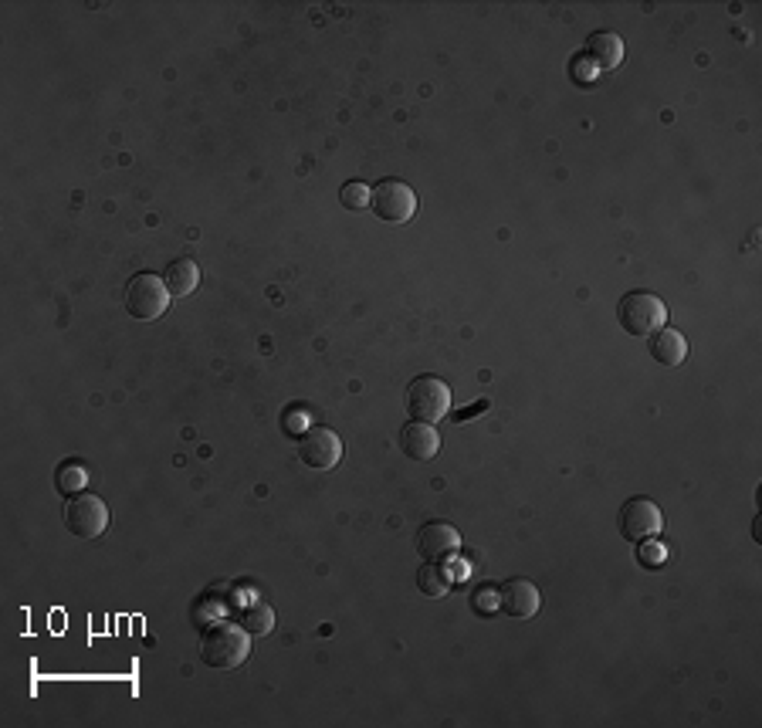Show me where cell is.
Segmentation results:
<instances>
[{
	"label": "cell",
	"mask_w": 762,
	"mask_h": 728,
	"mask_svg": "<svg viewBox=\"0 0 762 728\" xmlns=\"http://www.w3.org/2000/svg\"><path fill=\"white\" fill-rule=\"evenodd\" d=\"M285 420H288V424H285L288 434H299V431L309 427V414H305V410H302V414H299V410H292V414H288Z\"/></svg>",
	"instance_id": "21"
},
{
	"label": "cell",
	"mask_w": 762,
	"mask_h": 728,
	"mask_svg": "<svg viewBox=\"0 0 762 728\" xmlns=\"http://www.w3.org/2000/svg\"><path fill=\"white\" fill-rule=\"evenodd\" d=\"M370 207L380 221L387 224H407L417 214V194L404 180H383L370 190Z\"/></svg>",
	"instance_id": "5"
},
{
	"label": "cell",
	"mask_w": 762,
	"mask_h": 728,
	"mask_svg": "<svg viewBox=\"0 0 762 728\" xmlns=\"http://www.w3.org/2000/svg\"><path fill=\"white\" fill-rule=\"evenodd\" d=\"M495 603H498V596H495V590H488V586H481V590L475 593V610L478 613H495Z\"/></svg>",
	"instance_id": "20"
},
{
	"label": "cell",
	"mask_w": 762,
	"mask_h": 728,
	"mask_svg": "<svg viewBox=\"0 0 762 728\" xmlns=\"http://www.w3.org/2000/svg\"><path fill=\"white\" fill-rule=\"evenodd\" d=\"M586 58H590L597 68H603V72H613V68L624 61V41H620L613 31L593 34L590 45H586Z\"/></svg>",
	"instance_id": "13"
},
{
	"label": "cell",
	"mask_w": 762,
	"mask_h": 728,
	"mask_svg": "<svg viewBox=\"0 0 762 728\" xmlns=\"http://www.w3.org/2000/svg\"><path fill=\"white\" fill-rule=\"evenodd\" d=\"M637 559H641V566L644 569H661L664 563H668V549L661 546L658 539H644V546L637 549Z\"/></svg>",
	"instance_id": "19"
},
{
	"label": "cell",
	"mask_w": 762,
	"mask_h": 728,
	"mask_svg": "<svg viewBox=\"0 0 762 728\" xmlns=\"http://www.w3.org/2000/svg\"><path fill=\"white\" fill-rule=\"evenodd\" d=\"M238 624L248 630L251 637H265L275 630V610L265 607V603H251V607L238 610Z\"/></svg>",
	"instance_id": "16"
},
{
	"label": "cell",
	"mask_w": 762,
	"mask_h": 728,
	"mask_svg": "<svg viewBox=\"0 0 762 728\" xmlns=\"http://www.w3.org/2000/svg\"><path fill=\"white\" fill-rule=\"evenodd\" d=\"M299 451H302V461L315 471H329L343 461V441H339V434L329 431V427H315V431L305 434Z\"/></svg>",
	"instance_id": "8"
},
{
	"label": "cell",
	"mask_w": 762,
	"mask_h": 728,
	"mask_svg": "<svg viewBox=\"0 0 762 728\" xmlns=\"http://www.w3.org/2000/svg\"><path fill=\"white\" fill-rule=\"evenodd\" d=\"M339 200H343L346 210H359V207H370V187H363V183H343V190H339Z\"/></svg>",
	"instance_id": "18"
},
{
	"label": "cell",
	"mask_w": 762,
	"mask_h": 728,
	"mask_svg": "<svg viewBox=\"0 0 762 728\" xmlns=\"http://www.w3.org/2000/svg\"><path fill=\"white\" fill-rule=\"evenodd\" d=\"M461 549V535L451 522H427L424 529L417 532V552L424 559H448L451 552Z\"/></svg>",
	"instance_id": "9"
},
{
	"label": "cell",
	"mask_w": 762,
	"mask_h": 728,
	"mask_svg": "<svg viewBox=\"0 0 762 728\" xmlns=\"http://www.w3.org/2000/svg\"><path fill=\"white\" fill-rule=\"evenodd\" d=\"M417 590L424 593V596H448V590H451V573H448V566H441L437 559H427L424 566L417 569Z\"/></svg>",
	"instance_id": "15"
},
{
	"label": "cell",
	"mask_w": 762,
	"mask_h": 728,
	"mask_svg": "<svg viewBox=\"0 0 762 728\" xmlns=\"http://www.w3.org/2000/svg\"><path fill=\"white\" fill-rule=\"evenodd\" d=\"M58 491H65V495H78V491L85 488V481H89V468L85 464H61L58 468Z\"/></svg>",
	"instance_id": "17"
},
{
	"label": "cell",
	"mask_w": 762,
	"mask_h": 728,
	"mask_svg": "<svg viewBox=\"0 0 762 728\" xmlns=\"http://www.w3.org/2000/svg\"><path fill=\"white\" fill-rule=\"evenodd\" d=\"M170 288H166L163 278L156 275H136L133 282L126 285V312L139 322H153L160 319L170 305Z\"/></svg>",
	"instance_id": "4"
},
{
	"label": "cell",
	"mask_w": 762,
	"mask_h": 728,
	"mask_svg": "<svg viewBox=\"0 0 762 728\" xmlns=\"http://www.w3.org/2000/svg\"><path fill=\"white\" fill-rule=\"evenodd\" d=\"M617 319L620 326H624L630 336H654L658 329H664V322H668V305L661 302L658 295L651 292H630L620 298L617 305Z\"/></svg>",
	"instance_id": "2"
},
{
	"label": "cell",
	"mask_w": 762,
	"mask_h": 728,
	"mask_svg": "<svg viewBox=\"0 0 762 728\" xmlns=\"http://www.w3.org/2000/svg\"><path fill=\"white\" fill-rule=\"evenodd\" d=\"M498 607L515 620H529L539 613V590L529 580H508L498 593Z\"/></svg>",
	"instance_id": "10"
},
{
	"label": "cell",
	"mask_w": 762,
	"mask_h": 728,
	"mask_svg": "<svg viewBox=\"0 0 762 728\" xmlns=\"http://www.w3.org/2000/svg\"><path fill=\"white\" fill-rule=\"evenodd\" d=\"M65 529L78 535V539H99L109 529V505L99 495L82 491L65 505Z\"/></svg>",
	"instance_id": "6"
},
{
	"label": "cell",
	"mask_w": 762,
	"mask_h": 728,
	"mask_svg": "<svg viewBox=\"0 0 762 728\" xmlns=\"http://www.w3.org/2000/svg\"><path fill=\"white\" fill-rule=\"evenodd\" d=\"M407 414L414 420H424V424H434V420H444L451 414V387L437 376H417L407 387Z\"/></svg>",
	"instance_id": "3"
},
{
	"label": "cell",
	"mask_w": 762,
	"mask_h": 728,
	"mask_svg": "<svg viewBox=\"0 0 762 728\" xmlns=\"http://www.w3.org/2000/svg\"><path fill=\"white\" fill-rule=\"evenodd\" d=\"M664 529V515L658 502L651 498H630V502L620 508V532L630 542H644V539H658Z\"/></svg>",
	"instance_id": "7"
},
{
	"label": "cell",
	"mask_w": 762,
	"mask_h": 728,
	"mask_svg": "<svg viewBox=\"0 0 762 728\" xmlns=\"http://www.w3.org/2000/svg\"><path fill=\"white\" fill-rule=\"evenodd\" d=\"M400 447H404L407 458L414 461H434L437 451H441V437H437L434 424H424V420H414L400 431Z\"/></svg>",
	"instance_id": "11"
},
{
	"label": "cell",
	"mask_w": 762,
	"mask_h": 728,
	"mask_svg": "<svg viewBox=\"0 0 762 728\" xmlns=\"http://www.w3.org/2000/svg\"><path fill=\"white\" fill-rule=\"evenodd\" d=\"M481 410H488V400H478L475 407H468V410H461V414H454V420H458V424H464V420L475 417V414H481Z\"/></svg>",
	"instance_id": "22"
},
{
	"label": "cell",
	"mask_w": 762,
	"mask_h": 728,
	"mask_svg": "<svg viewBox=\"0 0 762 728\" xmlns=\"http://www.w3.org/2000/svg\"><path fill=\"white\" fill-rule=\"evenodd\" d=\"M248 654H251V634L241 624H217L200 640V657H204L207 668H217V671L241 668V664L248 661Z\"/></svg>",
	"instance_id": "1"
},
{
	"label": "cell",
	"mask_w": 762,
	"mask_h": 728,
	"mask_svg": "<svg viewBox=\"0 0 762 728\" xmlns=\"http://www.w3.org/2000/svg\"><path fill=\"white\" fill-rule=\"evenodd\" d=\"M163 282H166V288H170L173 298L194 295L197 285H200V268H197V261H194V258H177L170 268H166V278H163Z\"/></svg>",
	"instance_id": "14"
},
{
	"label": "cell",
	"mask_w": 762,
	"mask_h": 728,
	"mask_svg": "<svg viewBox=\"0 0 762 728\" xmlns=\"http://www.w3.org/2000/svg\"><path fill=\"white\" fill-rule=\"evenodd\" d=\"M647 339H651V356L658 359L661 366H681L688 359V339L681 336L678 329L664 326Z\"/></svg>",
	"instance_id": "12"
}]
</instances>
